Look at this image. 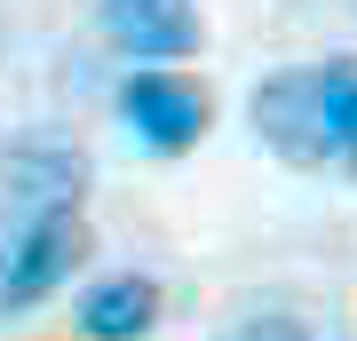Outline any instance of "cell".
Listing matches in <instances>:
<instances>
[{
  "instance_id": "6da1fadb",
  "label": "cell",
  "mask_w": 357,
  "mask_h": 341,
  "mask_svg": "<svg viewBox=\"0 0 357 341\" xmlns=\"http://www.w3.org/2000/svg\"><path fill=\"white\" fill-rule=\"evenodd\" d=\"M79 254H88V222H79V206H40L24 215V230H8L0 238V310H32L40 294H56L79 270Z\"/></svg>"
},
{
  "instance_id": "7a4b0ae2",
  "label": "cell",
  "mask_w": 357,
  "mask_h": 341,
  "mask_svg": "<svg viewBox=\"0 0 357 341\" xmlns=\"http://www.w3.org/2000/svg\"><path fill=\"white\" fill-rule=\"evenodd\" d=\"M255 127L262 143L294 167L333 159V127H326V72H270L255 88Z\"/></svg>"
},
{
  "instance_id": "3957f363",
  "label": "cell",
  "mask_w": 357,
  "mask_h": 341,
  "mask_svg": "<svg viewBox=\"0 0 357 341\" xmlns=\"http://www.w3.org/2000/svg\"><path fill=\"white\" fill-rule=\"evenodd\" d=\"M119 112H128V127H135L143 151H167V159L191 151V143L206 135V96L183 72H159V63H143L128 88H119Z\"/></svg>"
},
{
  "instance_id": "277c9868",
  "label": "cell",
  "mask_w": 357,
  "mask_h": 341,
  "mask_svg": "<svg viewBox=\"0 0 357 341\" xmlns=\"http://www.w3.org/2000/svg\"><path fill=\"white\" fill-rule=\"evenodd\" d=\"M96 24L135 63H183V56H199V40H206L191 0H103Z\"/></svg>"
},
{
  "instance_id": "5b68a950",
  "label": "cell",
  "mask_w": 357,
  "mask_h": 341,
  "mask_svg": "<svg viewBox=\"0 0 357 341\" xmlns=\"http://www.w3.org/2000/svg\"><path fill=\"white\" fill-rule=\"evenodd\" d=\"M159 317V286L151 278H103L88 302H79V326L96 341H143Z\"/></svg>"
},
{
  "instance_id": "8992f818",
  "label": "cell",
  "mask_w": 357,
  "mask_h": 341,
  "mask_svg": "<svg viewBox=\"0 0 357 341\" xmlns=\"http://www.w3.org/2000/svg\"><path fill=\"white\" fill-rule=\"evenodd\" d=\"M8 190L24 199V215H40V206H72L79 199V159L72 151H16L8 159Z\"/></svg>"
},
{
  "instance_id": "52a82bcc",
  "label": "cell",
  "mask_w": 357,
  "mask_h": 341,
  "mask_svg": "<svg viewBox=\"0 0 357 341\" xmlns=\"http://www.w3.org/2000/svg\"><path fill=\"white\" fill-rule=\"evenodd\" d=\"M326 72V127H333V151L357 167V63H318Z\"/></svg>"
},
{
  "instance_id": "ba28073f",
  "label": "cell",
  "mask_w": 357,
  "mask_h": 341,
  "mask_svg": "<svg viewBox=\"0 0 357 341\" xmlns=\"http://www.w3.org/2000/svg\"><path fill=\"white\" fill-rule=\"evenodd\" d=\"M222 341H310L302 317H286V310H255V317H238Z\"/></svg>"
}]
</instances>
